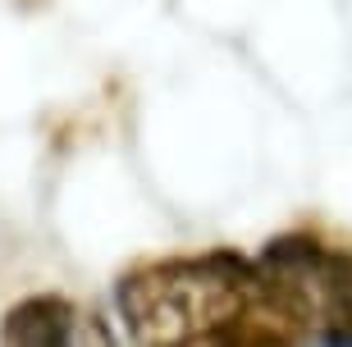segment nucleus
<instances>
[{"label":"nucleus","instance_id":"1","mask_svg":"<svg viewBox=\"0 0 352 347\" xmlns=\"http://www.w3.org/2000/svg\"><path fill=\"white\" fill-rule=\"evenodd\" d=\"M119 311L142 343H293L298 329L270 306L261 265L210 251L138 270L119 283Z\"/></svg>","mask_w":352,"mask_h":347},{"label":"nucleus","instance_id":"2","mask_svg":"<svg viewBox=\"0 0 352 347\" xmlns=\"http://www.w3.org/2000/svg\"><path fill=\"white\" fill-rule=\"evenodd\" d=\"M74 306H69L65 297L55 293H37V297H23V302H14L5 311V320H0V338L5 343H23V347H60L74 338Z\"/></svg>","mask_w":352,"mask_h":347}]
</instances>
